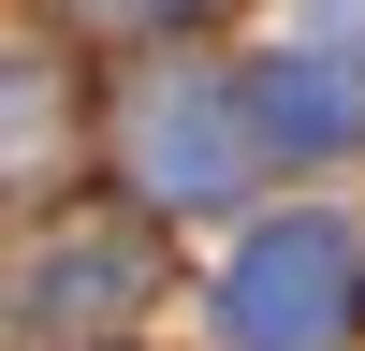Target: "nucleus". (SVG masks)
Returning a JSON list of instances; mask_svg holds the SVG:
<instances>
[{
	"mask_svg": "<svg viewBox=\"0 0 365 351\" xmlns=\"http://www.w3.org/2000/svg\"><path fill=\"white\" fill-rule=\"evenodd\" d=\"M220 322L249 351H351L365 337V234L351 220H263L220 278Z\"/></svg>",
	"mask_w": 365,
	"mask_h": 351,
	"instance_id": "f257e3e1",
	"label": "nucleus"
},
{
	"mask_svg": "<svg viewBox=\"0 0 365 351\" xmlns=\"http://www.w3.org/2000/svg\"><path fill=\"white\" fill-rule=\"evenodd\" d=\"M249 146H263L249 132V88H205L190 73V88H146V103H132V176H146V190H190L205 205V190H234Z\"/></svg>",
	"mask_w": 365,
	"mask_h": 351,
	"instance_id": "7ed1b4c3",
	"label": "nucleus"
},
{
	"mask_svg": "<svg viewBox=\"0 0 365 351\" xmlns=\"http://www.w3.org/2000/svg\"><path fill=\"white\" fill-rule=\"evenodd\" d=\"M146 292H161V234H146V220H117V205H73V220H58L44 249L15 263V337L88 351V337H117Z\"/></svg>",
	"mask_w": 365,
	"mask_h": 351,
	"instance_id": "f03ea898",
	"label": "nucleus"
},
{
	"mask_svg": "<svg viewBox=\"0 0 365 351\" xmlns=\"http://www.w3.org/2000/svg\"><path fill=\"white\" fill-rule=\"evenodd\" d=\"M249 132L263 146H351L365 132V88L336 73V58H263L249 73Z\"/></svg>",
	"mask_w": 365,
	"mask_h": 351,
	"instance_id": "39448f33",
	"label": "nucleus"
},
{
	"mask_svg": "<svg viewBox=\"0 0 365 351\" xmlns=\"http://www.w3.org/2000/svg\"><path fill=\"white\" fill-rule=\"evenodd\" d=\"M58 161H73V73L44 44H0V205L44 190Z\"/></svg>",
	"mask_w": 365,
	"mask_h": 351,
	"instance_id": "20e7f679",
	"label": "nucleus"
},
{
	"mask_svg": "<svg viewBox=\"0 0 365 351\" xmlns=\"http://www.w3.org/2000/svg\"><path fill=\"white\" fill-rule=\"evenodd\" d=\"M88 29H175V15H205V0H73Z\"/></svg>",
	"mask_w": 365,
	"mask_h": 351,
	"instance_id": "423d86ee",
	"label": "nucleus"
}]
</instances>
